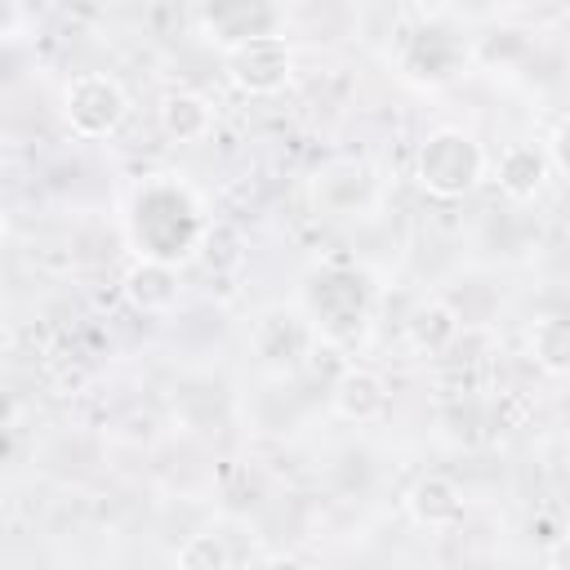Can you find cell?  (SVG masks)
<instances>
[{"label": "cell", "instance_id": "cell-15", "mask_svg": "<svg viewBox=\"0 0 570 570\" xmlns=\"http://www.w3.org/2000/svg\"><path fill=\"white\" fill-rule=\"evenodd\" d=\"M530 352L548 374H566L570 365V325L561 316H543L530 330Z\"/></svg>", "mask_w": 570, "mask_h": 570}, {"label": "cell", "instance_id": "cell-4", "mask_svg": "<svg viewBox=\"0 0 570 570\" xmlns=\"http://www.w3.org/2000/svg\"><path fill=\"white\" fill-rule=\"evenodd\" d=\"M294 71V53L285 45V36H249L240 45L227 49V80L245 94H276L285 89Z\"/></svg>", "mask_w": 570, "mask_h": 570}, {"label": "cell", "instance_id": "cell-12", "mask_svg": "<svg viewBox=\"0 0 570 570\" xmlns=\"http://www.w3.org/2000/svg\"><path fill=\"white\" fill-rule=\"evenodd\" d=\"M160 129L174 142H200L214 129V107L196 89H174L160 98Z\"/></svg>", "mask_w": 570, "mask_h": 570}, {"label": "cell", "instance_id": "cell-9", "mask_svg": "<svg viewBox=\"0 0 570 570\" xmlns=\"http://www.w3.org/2000/svg\"><path fill=\"white\" fill-rule=\"evenodd\" d=\"M120 289H125V298H129L134 312L165 316V312H174V303H178V267L156 263V258H138V263L125 272Z\"/></svg>", "mask_w": 570, "mask_h": 570}, {"label": "cell", "instance_id": "cell-18", "mask_svg": "<svg viewBox=\"0 0 570 570\" xmlns=\"http://www.w3.org/2000/svg\"><path fill=\"white\" fill-rule=\"evenodd\" d=\"M0 240H4V214H0Z\"/></svg>", "mask_w": 570, "mask_h": 570}, {"label": "cell", "instance_id": "cell-7", "mask_svg": "<svg viewBox=\"0 0 570 570\" xmlns=\"http://www.w3.org/2000/svg\"><path fill=\"white\" fill-rule=\"evenodd\" d=\"M312 196L334 218H356L379 200V174L365 160H330L312 178Z\"/></svg>", "mask_w": 570, "mask_h": 570}, {"label": "cell", "instance_id": "cell-5", "mask_svg": "<svg viewBox=\"0 0 570 570\" xmlns=\"http://www.w3.org/2000/svg\"><path fill=\"white\" fill-rule=\"evenodd\" d=\"M316 338H334V343H347L352 334H361L365 325V289L356 276H343V272H325L316 285H312V312H307Z\"/></svg>", "mask_w": 570, "mask_h": 570}, {"label": "cell", "instance_id": "cell-13", "mask_svg": "<svg viewBox=\"0 0 570 570\" xmlns=\"http://www.w3.org/2000/svg\"><path fill=\"white\" fill-rule=\"evenodd\" d=\"M410 343H414V352H428V356H436V352H445L454 338H459V312L454 307H445L441 298H432V303H423L414 316H410Z\"/></svg>", "mask_w": 570, "mask_h": 570}, {"label": "cell", "instance_id": "cell-1", "mask_svg": "<svg viewBox=\"0 0 570 570\" xmlns=\"http://www.w3.org/2000/svg\"><path fill=\"white\" fill-rule=\"evenodd\" d=\"M129 240L138 245V258L178 267V258H187L205 240L200 200L183 183L169 178L147 183L129 205Z\"/></svg>", "mask_w": 570, "mask_h": 570}, {"label": "cell", "instance_id": "cell-8", "mask_svg": "<svg viewBox=\"0 0 570 570\" xmlns=\"http://www.w3.org/2000/svg\"><path fill=\"white\" fill-rule=\"evenodd\" d=\"M330 405L347 423H374L387 410V383H383V374H374L365 365H343V374L330 387Z\"/></svg>", "mask_w": 570, "mask_h": 570}, {"label": "cell", "instance_id": "cell-19", "mask_svg": "<svg viewBox=\"0 0 570 570\" xmlns=\"http://www.w3.org/2000/svg\"><path fill=\"white\" fill-rule=\"evenodd\" d=\"M503 570H508V566H503Z\"/></svg>", "mask_w": 570, "mask_h": 570}, {"label": "cell", "instance_id": "cell-14", "mask_svg": "<svg viewBox=\"0 0 570 570\" xmlns=\"http://www.w3.org/2000/svg\"><path fill=\"white\" fill-rule=\"evenodd\" d=\"M178 570H236L232 543L218 530H196L178 548Z\"/></svg>", "mask_w": 570, "mask_h": 570}, {"label": "cell", "instance_id": "cell-2", "mask_svg": "<svg viewBox=\"0 0 570 570\" xmlns=\"http://www.w3.org/2000/svg\"><path fill=\"white\" fill-rule=\"evenodd\" d=\"M485 174V151L468 129L441 125L423 138L419 156H414V183L436 196V200H454L463 191H472Z\"/></svg>", "mask_w": 570, "mask_h": 570}, {"label": "cell", "instance_id": "cell-10", "mask_svg": "<svg viewBox=\"0 0 570 570\" xmlns=\"http://www.w3.org/2000/svg\"><path fill=\"white\" fill-rule=\"evenodd\" d=\"M405 508H410V517H414L419 525L445 530V525H454V521L463 517V494H459V485H454L450 476L428 472V476H419V481L410 485Z\"/></svg>", "mask_w": 570, "mask_h": 570}, {"label": "cell", "instance_id": "cell-6", "mask_svg": "<svg viewBox=\"0 0 570 570\" xmlns=\"http://www.w3.org/2000/svg\"><path fill=\"white\" fill-rule=\"evenodd\" d=\"M254 352L272 370H294L303 356L316 352V330L303 307H267L249 330Z\"/></svg>", "mask_w": 570, "mask_h": 570}, {"label": "cell", "instance_id": "cell-17", "mask_svg": "<svg viewBox=\"0 0 570 570\" xmlns=\"http://www.w3.org/2000/svg\"><path fill=\"white\" fill-rule=\"evenodd\" d=\"M263 570H312V566H303L298 557H272Z\"/></svg>", "mask_w": 570, "mask_h": 570}, {"label": "cell", "instance_id": "cell-3", "mask_svg": "<svg viewBox=\"0 0 570 570\" xmlns=\"http://www.w3.org/2000/svg\"><path fill=\"white\" fill-rule=\"evenodd\" d=\"M62 116L80 138H107L125 125L129 116V98L120 89L116 76L107 71H80L67 80L62 89Z\"/></svg>", "mask_w": 570, "mask_h": 570}, {"label": "cell", "instance_id": "cell-16", "mask_svg": "<svg viewBox=\"0 0 570 570\" xmlns=\"http://www.w3.org/2000/svg\"><path fill=\"white\" fill-rule=\"evenodd\" d=\"M18 410H22V405H18V396H13L9 387H0V428H9V423L18 419Z\"/></svg>", "mask_w": 570, "mask_h": 570}, {"label": "cell", "instance_id": "cell-11", "mask_svg": "<svg viewBox=\"0 0 570 570\" xmlns=\"http://www.w3.org/2000/svg\"><path fill=\"white\" fill-rule=\"evenodd\" d=\"M499 187L512 196V200H534L548 183V151L539 142H512L499 151Z\"/></svg>", "mask_w": 570, "mask_h": 570}]
</instances>
